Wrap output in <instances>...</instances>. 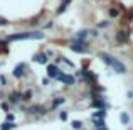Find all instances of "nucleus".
Wrapping results in <instances>:
<instances>
[{
	"instance_id": "obj_23",
	"label": "nucleus",
	"mask_w": 133,
	"mask_h": 130,
	"mask_svg": "<svg viewBox=\"0 0 133 130\" xmlns=\"http://www.w3.org/2000/svg\"><path fill=\"white\" fill-rule=\"evenodd\" d=\"M59 118H61L62 122H66V120H68V112H64V110H62L61 113H59Z\"/></svg>"
},
{
	"instance_id": "obj_15",
	"label": "nucleus",
	"mask_w": 133,
	"mask_h": 130,
	"mask_svg": "<svg viewBox=\"0 0 133 130\" xmlns=\"http://www.w3.org/2000/svg\"><path fill=\"white\" fill-rule=\"evenodd\" d=\"M69 3H71V0H62L61 5H59V9H57V14H62V12H64V10L69 7Z\"/></svg>"
},
{
	"instance_id": "obj_21",
	"label": "nucleus",
	"mask_w": 133,
	"mask_h": 130,
	"mask_svg": "<svg viewBox=\"0 0 133 130\" xmlns=\"http://www.w3.org/2000/svg\"><path fill=\"white\" fill-rule=\"evenodd\" d=\"M5 122H10V123H12V122H15V115H14L12 112H9V113H7V120Z\"/></svg>"
},
{
	"instance_id": "obj_20",
	"label": "nucleus",
	"mask_w": 133,
	"mask_h": 130,
	"mask_svg": "<svg viewBox=\"0 0 133 130\" xmlns=\"http://www.w3.org/2000/svg\"><path fill=\"white\" fill-rule=\"evenodd\" d=\"M0 108H2L5 113H9V110H10V107H9V101H0Z\"/></svg>"
},
{
	"instance_id": "obj_22",
	"label": "nucleus",
	"mask_w": 133,
	"mask_h": 130,
	"mask_svg": "<svg viewBox=\"0 0 133 130\" xmlns=\"http://www.w3.org/2000/svg\"><path fill=\"white\" fill-rule=\"evenodd\" d=\"M7 44H9V41H7V39H0V47H2L3 51H7Z\"/></svg>"
},
{
	"instance_id": "obj_9",
	"label": "nucleus",
	"mask_w": 133,
	"mask_h": 130,
	"mask_svg": "<svg viewBox=\"0 0 133 130\" xmlns=\"http://www.w3.org/2000/svg\"><path fill=\"white\" fill-rule=\"evenodd\" d=\"M127 42H128V34L125 32V30H118V32H116V44L123 46Z\"/></svg>"
},
{
	"instance_id": "obj_19",
	"label": "nucleus",
	"mask_w": 133,
	"mask_h": 130,
	"mask_svg": "<svg viewBox=\"0 0 133 130\" xmlns=\"http://www.w3.org/2000/svg\"><path fill=\"white\" fill-rule=\"evenodd\" d=\"M83 125H84V123H83L81 120H72L71 122V127L74 130H83Z\"/></svg>"
},
{
	"instance_id": "obj_25",
	"label": "nucleus",
	"mask_w": 133,
	"mask_h": 130,
	"mask_svg": "<svg viewBox=\"0 0 133 130\" xmlns=\"http://www.w3.org/2000/svg\"><path fill=\"white\" fill-rule=\"evenodd\" d=\"M0 83H2V86L7 85V78H5V76H0Z\"/></svg>"
},
{
	"instance_id": "obj_3",
	"label": "nucleus",
	"mask_w": 133,
	"mask_h": 130,
	"mask_svg": "<svg viewBox=\"0 0 133 130\" xmlns=\"http://www.w3.org/2000/svg\"><path fill=\"white\" fill-rule=\"evenodd\" d=\"M69 49L74 52H79V54H88L89 52V42L88 41H81V39H72L71 44H69Z\"/></svg>"
},
{
	"instance_id": "obj_27",
	"label": "nucleus",
	"mask_w": 133,
	"mask_h": 130,
	"mask_svg": "<svg viewBox=\"0 0 133 130\" xmlns=\"http://www.w3.org/2000/svg\"><path fill=\"white\" fill-rule=\"evenodd\" d=\"M7 24H9V22H7L5 19H0V26H7Z\"/></svg>"
},
{
	"instance_id": "obj_24",
	"label": "nucleus",
	"mask_w": 133,
	"mask_h": 130,
	"mask_svg": "<svg viewBox=\"0 0 133 130\" xmlns=\"http://www.w3.org/2000/svg\"><path fill=\"white\" fill-rule=\"evenodd\" d=\"M98 27H99V29H104V27H108V20H103V22H99V24H98Z\"/></svg>"
},
{
	"instance_id": "obj_5",
	"label": "nucleus",
	"mask_w": 133,
	"mask_h": 130,
	"mask_svg": "<svg viewBox=\"0 0 133 130\" xmlns=\"http://www.w3.org/2000/svg\"><path fill=\"white\" fill-rule=\"evenodd\" d=\"M62 76V71L59 69L57 64H49L47 66V78H52V79H59Z\"/></svg>"
},
{
	"instance_id": "obj_13",
	"label": "nucleus",
	"mask_w": 133,
	"mask_h": 130,
	"mask_svg": "<svg viewBox=\"0 0 133 130\" xmlns=\"http://www.w3.org/2000/svg\"><path fill=\"white\" fill-rule=\"evenodd\" d=\"M108 15H110L111 19H118V17H120V10L115 9V7H110V9H108Z\"/></svg>"
},
{
	"instance_id": "obj_8",
	"label": "nucleus",
	"mask_w": 133,
	"mask_h": 130,
	"mask_svg": "<svg viewBox=\"0 0 133 130\" xmlns=\"http://www.w3.org/2000/svg\"><path fill=\"white\" fill-rule=\"evenodd\" d=\"M57 81H62L66 86H74V85H76V79H74V76H71V75H64V73H62V76L57 79Z\"/></svg>"
},
{
	"instance_id": "obj_4",
	"label": "nucleus",
	"mask_w": 133,
	"mask_h": 130,
	"mask_svg": "<svg viewBox=\"0 0 133 130\" xmlns=\"http://www.w3.org/2000/svg\"><path fill=\"white\" fill-rule=\"evenodd\" d=\"M47 108L42 107V105H30V107L25 108V113L29 115H47Z\"/></svg>"
},
{
	"instance_id": "obj_26",
	"label": "nucleus",
	"mask_w": 133,
	"mask_h": 130,
	"mask_svg": "<svg viewBox=\"0 0 133 130\" xmlns=\"http://www.w3.org/2000/svg\"><path fill=\"white\" fill-rule=\"evenodd\" d=\"M42 85H44V86L49 85V78H44V79H42Z\"/></svg>"
},
{
	"instance_id": "obj_14",
	"label": "nucleus",
	"mask_w": 133,
	"mask_h": 130,
	"mask_svg": "<svg viewBox=\"0 0 133 130\" xmlns=\"http://www.w3.org/2000/svg\"><path fill=\"white\" fill-rule=\"evenodd\" d=\"M32 96H34V91L32 90L24 91V93H22V101H30V100H32Z\"/></svg>"
},
{
	"instance_id": "obj_16",
	"label": "nucleus",
	"mask_w": 133,
	"mask_h": 130,
	"mask_svg": "<svg viewBox=\"0 0 133 130\" xmlns=\"http://www.w3.org/2000/svg\"><path fill=\"white\" fill-rule=\"evenodd\" d=\"M89 36V30H79L78 34H76V39H81V41H86Z\"/></svg>"
},
{
	"instance_id": "obj_7",
	"label": "nucleus",
	"mask_w": 133,
	"mask_h": 130,
	"mask_svg": "<svg viewBox=\"0 0 133 130\" xmlns=\"http://www.w3.org/2000/svg\"><path fill=\"white\" fill-rule=\"evenodd\" d=\"M25 69H27V64H25V63H20V64H17L15 68H14V71H12L14 78H17V79L24 78V75H25Z\"/></svg>"
},
{
	"instance_id": "obj_6",
	"label": "nucleus",
	"mask_w": 133,
	"mask_h": 130,
	"mask_svg": "<svg viewBox=\"0 0 133 130\" xmlns=\"http://www.w3.org/2000/svg\"><path fill=\"white\" fill-rule=\"evenodd\" d=\"M7 101H9L10 105H20V103H22V93L17 91V90L10 91L9 96H7Z\"/></svg>"
},
{
	"instance_id": "obj_18",
	"label": "nucleus",
	"mask_w": 133,
	"mask_h": 130,
	"mask_svg": "<svg viewBox=\"0 0 133 130\" xmlns=\"http://www.w3.org/2000/svg\"><path fill=\"white\" fill-rule=\"evenodd\" d=\"M94 123V128L99 130V128H104V118H98V120H93Z\"/></svg>"
},
{
	"instance_id": "obj_10",
	"label": "nucleus",
	"mask_w": 133,
	"mask_h": 130,
	"mask_svg": "<svg viewBox=\"0 0 133 130\" xmlns=\"http://www.w3.org/2000/svg\"><path fill=\"white\" fill-rule=\"evenodd\" d=\"M34 61H36V63H39V64H47L49 56L45 54V52H37V54L34 56Z\"/></svg>"
},
{
	"instance_id": "obj_11",
	"label": "nucleus",
	"mask_w": 133,
	"mask_h": 130,
	"mask_svg": "<svg viewBox=\"0 0 133 130\" xmlns=\"http://www.w3.org/2000/svg\"><path fill=\"white\" fill-rule=\"evenodd\" d=\"M64 101H66V98H64V96H57V98H54V100H52V105H51V110H56V108L61 107Z\"/></svg>"
},
{
	"instance_id": "obj_12",
	"label": "nucleus",
	"mask_w": 133,
	"mask_h": 130,
	"mask_svg": "<svg viewBox=\"0 0 133 130\" xmlns=\"http://www.w3.org/2000/svg\"><path fill=\"white\" fill-rule=\"evenodd\" d=\"M104 117H106V110H96V112H93V115H91V118H93V120L104 118Z\"/></svg>"
},
{
	"instance_id": "obj_17",
	"label": "nucleus",
	"mask_w": 133,
	"mask_h": 130,
	"mask_svg": "<svg viewBox=\"0 0 133 130\" xmlns=\"http://www.w3.org/2000/svg\"><path fill=\"white\" fill-rule=\"evenodd\" d=\"M120 122H121L123 125H128V122H130V117H128L127 112H121V113H120Z\"/></svg>"
},
{
	"instance_id": "obj_28",
	"label": "nucleus",
	"mask_w": 133,
	"mask_h": 130,
	"mask_svg": "<svg viewBox=\"0 0 133 130\" xmlns=\"http://www.w3.org/2000/svg\"><path fill=\"white\" fill-rule=\"evenodd\" d=\"M99 130H106V128H99Z\"/></svg>"
},
{
	"instance_id": "obj_1",
	"label": "nucleus",
	"mask_w": 133,
	"mask_h": 130,
	"mask_svg": "<svg viewBox=\"0 0 133 130\" xmlns=\"http://www.w3.org/2000/svg\"><path fill=\"white\" fill-rule=\"evenodd\" d=\"M98 58H99L104 64H108L110 68H113V71L118 73V75H125V73H127V66H125L120 59H116L115 56H110L108 52H98Z\"/></svg>"
},
{
	"instance_id": "obj_2",
	"label": "nucleus",
	"mask_w": 133,
	"mask_h": 130,
	"mask_svg": "<svg viewBox=\"0 0 133 130\" xmlns=\"http://www.w3.org/2000/svg\"><path fill=\"white\" fill-rule=\"evenodd\" d=\"M25 39H44V32L37 30V32H20V34H12L7 37V41H25Z\"/></svg>"
}]
</instances>
